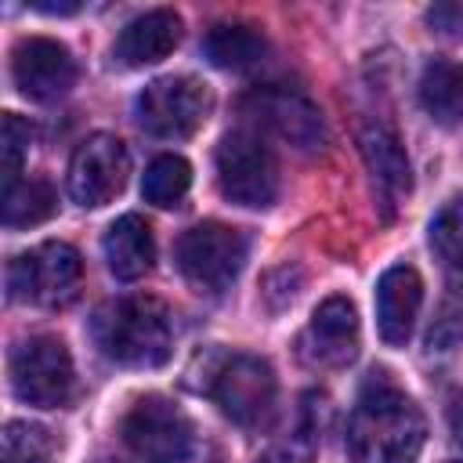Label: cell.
I'll return each mask as SVG.
<instances>
[{"instance_id":"obj_1","label":"cell","mask_w":463,"mask_h":463,"mask_svg":"<svg viewBox=\"0 0 463 463\" xmlns=\"http://www.w3.org/2000/svg\"><path fill=\"white\" fill-rule=\"evenodd\" d=\"M423 438L420 405L387 373H373L347 420V456L354 463H416Z\"/></svg>"},{"instance_id":"obj_2","label":"cell","mask_w":463,"mask_h":463,"mask_svg":"<svg viewBox=\"0 0 463 463\" xmlns=\"http://www.w3.org/2000/svg\"><path fill=\"white\" fill-rule=\"evenodd\" d=\"M90 340L116 365L152 369L170 358L174 326L156 297H116L90 315Z\"/></svg>"},{"instance_id":"obj_3","label":"cell","mask_w":463,"mask_h":463,"mask_svg":"<svg viewBox=\"0 0 463 463\" xmlns=\"http://www.w3.org/2000/svg\"><path fill=\"white\" fill-rule=\"evenodd\" d=\"M174 260L188 286L217 297L239 279V271L246 264V235L232 224L203 221L177 239Z\"/></svg>"},{"instance_id":"obj_4","label":"cell","mask_w":463,"mask_h":463,"mask_svg":"<svg viewBox=\"0 0 463 463\" xmlns=\"http://www.w3.org/2000/svg\"><path fill=\"white\" fill-rule=\"evenodd\" d=\"M119 434L141 463H192L195 452L192 420L163 394L137 398L127 409Z\"/></svg>"},{"instance_id":"obj_5","label":"cell","mask_w":463,"mask_h":463,"mask_svg":"<svg viewBox=\"0 0 463 463\" xmlns=\"http://www.w3.org/2000/svg\"><path fill=\"white\" fill-rule=\"evenodd\" d=\"M217 184L224 199L264 210L279 199V159L253 130H232L217 145Z\"/></svg>"},{"instance_id":"obj_6","label":"cell","mask_w":463,"mask_h":463,"mask_svg":"<svg viewBox=\"0 0 463 463\" xmlns=\"http://www.w3.org/2000/svg\"><path fill=\"white\" fill-rule=\"evenodd\" d=\"M72 387H76L72 358L58 336L40 333V336H29L14 347L11 391L18 402L36 405V409H61V405H69Z\"/></svg>"},{"instance_id":"obj_7","label":"cell","mask_w":463,"mask_h":463,"mask_svg":"<svg viewBox=\"0 0 463 463\" xmlns=\"http://www.w3.org/2000/svg\"><path fill=\"white\" fill-rule=\"evenodd\" d=\"M213 109V94L203 80L195 76H163L152 80L134 105V116L141 123L145 134L163 137V141H177L195 134L206 116Z\"/></svg>"},{"instance_id":"obj_8","label":"cell","mask_w":463,"mask_h":463,"mask_svg":"<svg viewBox=\"0 0 463 463\" xmlns=\"http://www.w3.org/2000/svg\"><path fill=\"white\" fill-rule=\"evenodd\" d=\"M206 394L221 405V412L232 423H239L246 430H260L275 416V373L257 354L224 358L213 369V376L206 383Z\"/></svg>"},{"instance_id":"obj_9","label":"cell","mask_w":463,"mask_h":463,"mask_svg":"<svg viewBox=\"0 0 463 463\" xmlns=\"http://www.w3.org/2000/svg\"><path fill=\"white\" fill-rule=\"evenodd\" d=\"M83 279V260L69 242H40L36 250H25L7 268V289L14 300L40 304V307H61L76 297Z\"/></svg>"},{"instance_id":"obj_10","label":"cell","mask_w":463,"mask_h":463,"mask_svg":"<svg viewBox=\"0 0 463 463\" xmlns=\"http://www.w3.org/2000/svg\"><path fill=\"white\" fill-rule=\"evenodd\" d=\"M130 177V152L116 134H90L69 159V195L72 203L98 210L112 203Z\"/></svg>"},{"instance_id":"obj_11","label":"cell","mask_w":463,"mask_h":463,"mask_svg":"<svg viewBox=\"0 0 463 463\" xmlns=\"http://www.w3.org/2000/svg\"><path fill=\"white\" fill-rule=\"evenodd\" d=\"M239 112H242L253 127H260V130L282 137L286 145H293V148H300V152H311V148H318V145L326 141L322 112H318L304 94H297V90L257 87V90H250V94L239 101Z\"/></svg>"},{"instance_id":"obj_12","label":"cell","mask_w":463,"mask_h":463,"mask_svg":"<svg viewBox=\"0 0 463 463\" xmlns=\"http://www.w3.org/2000/svg\"><path fill=\"white\" fill-rule=\"evenodd\" d=\"M11 76L33 101H54L76 83V61L65 43L51 36H25L11 54Z\"/></svg>"},{"instance_id":"obj_13","label":"cell","mask_w":463,"mask_h":463,"mask_svg":"<svg viewBox=\"0 0 463 463\" xmlns=\"http://www.w3.org/2000/svg\"><path fill=\"white\" fill-rule=\"evenodd\" d=\"M423 304V279L409 264H394L376 282V329L383 344L405 347Z\"/></svg>"},{"instance_id":"obj_14","label":"cell","mask_w":463,"mask_h":463,"mask_svg":"<svg viewBox=\"0 0 463 463\" xmlns=\"http://www.w3.org/2000/svg\"><path fill=\"white\" fill-rule=\"evenodd\" d=\"M358 351V311L347 297H326L307 326L304 354L318 365H347Z\"/></svg>"},{"instance_id":"obj_15","label":"cell","mask_w":463,"mask_h":463,"mask_svg":"<svg viewBox=\"0 0 463 463\" xmlns=\"http://www.w3.org/2000/svg\"><path fill=\"white\" fill-rule=\"evenodd\" d=\"M177 43H181V18L170 7H156L123 25L112 54L127 69H145V65L163 61Z\"/></svg>"},{"instance_id":"obj_16","label":"cell","mask_w":463,"mask_h":463,"mask_svg":"<svg viewBox=\"0 0 463 463\" xmlns=\"http://www.w3.org/2000/svg\"><path fill=\"white\" fill-rule=\"evenodd\" d=\"M358 148H362L365 170H369V177L380 192V203L391 210L412 188V170H409V159H405V148H402L398 134L383 123H369L358 134Z\"/></svg>"},{"instance_id":"obj_17","label":"cell","mask_w":463,"mask_h":463,"mask_svg":"<svg viewBox=\"0 0 463 463\" xmlns=\"http://www.w3.org/2000/svg\"><path fill=\"white\" fill-rule=\"evenodd\" d=\"M101 250H105V260H109V271L119 279V282H134L141 275L152 271V260H156V239H152V228L145 217L137 213H123L109 224L105 239H101Z\"/></svg>"},{"instance_id":"obj_18","label":"cell","mask_w":463,"mask_h":463,"mask_svg":"<svg viewBox=\"0 0 463 463\" xmlns=\"http://www.w3.org/2000/svg\"><path fill=\"white\" fill-rule=\"evenodd\" d=\"M420 105L427 116L441 127H452L463 119V72L452 61H427L420 76Z\"/></svg>"},{"instance_id":"obj_19","label":"cell","mask_w":463,"mask_h":463,"mask_svg":"<svg viewBox=\"0 0 463 463\" xmlns=\"http://www.w3.org/2000/svg\"><path fill=\"white\" fill-rule=\"evenodd\" d=\"M268 43L253 25H213L203 40V54L217 69H253L264 58Z\"/></svg>"},{"instance_id":"obj_20","label":"cell","mask_w":463,"mask_h":463,"mask_svg":"<svg viewBox=\"0 0 463 463\" xmlns=\"http://www.w3.org/2000/svg\"><path fill=\"white\" fill-rule=\"evenodd\" d=\"M58 210L54 188L43 177H18L4 188V224L7 228H33Z\"/></svg>"},{"instance_id":"obj_21","label":"cell","mask_w":463,"mask_h":463,"mask_svg":"<svg viewBox=\"0 0 463 463\" xmlns=\"http://www.w3.org/2000/svg\"><path fill=\"white\" fill-rule=\"evenodd\" d=\"M430 246L449 271V282L463 293V195L449 199L430 221Z\"/></svg>"},{"instance_id":"obj_22","label":"cell","mask_w":463,"mask_h":463,"mask_svg":"<svg viewBox=\"0 0 463 463\" xmlns=\"http://www.w3.org/2000/svg\"><path fill=\"white\" fill-rule=\"evenodd\" d=\"M188 188H192V166H188V159H181V156H156V159L148 163L145 177H141V195H145V203L163 206V210L177 206Z\"/></svg>"},{"instance_id":"obj_23","label":"cell","mask_w":463,"mask_h":463,"mask_svg":"<svg viewBox=\"0 0 463 463\" xmlns=\"http://www.w3.org/2000/svg\"><path fill=\"white\" fill-rule=\"evenodd\" d=\"M0 463H54V445L43 427L7 423L0 438Z\"/></svg>"},{"instance_id":"obj_24","label":"cell","mask_w":463,"mask_h":463,"mask_svg":"<svg viewBox=\"0 0 463 463\" xmlns=\"http://www.w3.org/2000/svg\"><path fill=\"white\" fill-rule=\"evenodd\" d=\"M29 141H33V130L22 116L14 112H4V130H0V163H4V188L18 181L22 174V159L29 152Z\"/></svg>"},{"instance_id":"obj_25","label":"cell","mask_w":463,"mask_h":463,"mask_svg":"<svg viewBox=\"0 0 463 463\" xmlns=\"http://www.w3.org/2000/svg\"><path fill=\"white\" fill-rule=\"evenodd\" d=\"M315 441H318V427L304 423L289 441H279V445L268 452L264 463H311V456H315Z\"/></svg>"},{"instance_id":"obj_26","label":"cell","mask_w":463,"mask_h":463,"mask_svg":"<svg viewBox=\"0 0 463 463\" xmlns=\"http://www.w3.org/2000/svg\"><path fill=\"white\" fill-rule=\"evenodd\" d=\"M427 22H430V33L463 40V7L459 4H438V7H430L427 11Z\"/></svg>"},{"instance_id":"obj_27","label":"cell","mask_w":463,"mask_h":463,"mask_svg":"<svg viewBox=\"0 0 463 463\" xmlns=\"http://www.w3.org/2000/svg\"><path fill=\"white\" fill-rule=\"evenodd\" d=\"M449 427H452V438L463 441V391L449 402Z\"/></svg>"},{"instance_id":"obj_28","label":"cell","mask_w":463,"mask_h":463,"mask_svg":"<svg viewBox=\"0 0 463 463\" xmlns=\"http://www.w3.org/2000/svg\"><path fill=\"white\" fill-rule=\"evenodd\" d=\"M33 11H43V14H76L80 4H33Z\"/></svg>"},{"instance_id":"obj_29","label":"cell","mask_w":463,"mask_h":463,"mask_svg":"<svg viewBox=\"0 0 463 463\" xmlns=\"http://www.w3.org/2000/svg\"><path fill=\"white\" fill-rule=\"evenodd\" d=\"M90 463H119V459H109V456H98V459H90Z\"/></svg>"},{"instance_id":"obj_30","label":"cell","mask_w":463,"mask_h":463,"mask_svg":"<svg viewBox=\"0 0 463 463\" xmlns=\"http://www.w3.org/2000/svg\"><path fill=\"white\" fill-rule=\"evenodd\" d=\"M449 463H459V459H449Z\"/></svg>"}]
</instances>
